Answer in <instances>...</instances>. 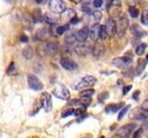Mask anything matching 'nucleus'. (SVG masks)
I'll return each mask as SVG.
<instances>
[{
  "mask_svg": "<svg viewBox=\"0 0 148 138\" xmlns=\"http://www.w3.org/2000/svg\"><path fill=\"white\" fill-rule=\"evenodd\" d=\"M108 14L111 18H119L121 15L122 11V5L120 0H108Z\"/></svg>",
  "mask_w": 148,
  "mask_h": 138,
  "instance_id": "f257e3e1",
  "label": "nucleus"
},
{
  "mask_svg": "<svg viewBox=\"0 0 148 138\" xmlns=\"http://www.w3.org/2000/svg\"><path fill=\"white\" fill-rule=\"evenodd\" d=\"M96 78L92 76H86L82 77L80 81H78L76 84L73 85V89L75 90H81L83 89H86L88 87H92L95 84Z\"/></svg>",
  "mask_w": 148,
  "mask_h": 138,
  "instance_id": "f03ea898",
  "label": "nucleus"
},
{
  "mask_svg": "<svg viewBox=\"0 0 148 138\" xmlns=\"http://www.w3.org/2000/svg\"><path fill=\"white\" fill-rule=\"evenodd\" d=\"M116 24H117V32H116L117 35L119 37L124 36L125 32H126L127 29L129 28V20L126 15L125 14H121L119 17V20L116 22Z\"/></svg>",
  "mask_w": 148,
  "mask_h": 138,
  "instance_id": "7ed1b4c3",
  "label": "nucleus"
},
{
  "mask_svg": "<svg viewBox=\"0 0 148 138\" xmlns=\"http://www.w3.org/2000/svg\"><path fill=\"white\" fill-rule=\"evenodd\" d=\"M53 94L56 98L63 100H68L69 99V96H71L67 87L63 84H58L56 87L53 89Z\"/></svg>",
  "mask_w": 148,
  "mask_h": 138,
  "instance_id": "20e7f679",
  "label": "nucleus"
},
{
  "mask_svg": "<svg viewBox=\"0 0 148 138\" xmlns=\"http://www.w3.org/2000/svg\"><path fill=\"white\" fill-rule=\"evenodd\" d=\"M48 7L54 14H61L66 9V4L63 0H49Z\"/></svg>",
  "mask_w": 148,
  "mask_h": 138,
  "instance_id": "39448f33",
  "label": "nucleus"
},
{
  "mask_svg": "<svg viewBox=\"0 0 148 138\" xmlns=\"http://www.w3.org/2000/svg\"><path fill=\"white\" fill-rule=\"evenodd\" d=\"M135 127H136V124H134V123L125 124V125L121 126L117 131L116 135L120 137V138H127L131 135V133H132V131L134 130V129H135Z\"/></svg>",
  "mask_w": 148,
  "mask_h": 138,
  "instance_id": "423d86ee",
  "label": "nucleus"
},
{
  "mask_svg": "<svg viewBox=\"0 0 148 138\" xmlns=\"http://www.w3.org/2000/svg\"><path fill=\"white\" fill-rule=\"evenodd\" d=\"M28 84L32 89L35 91H41L44 89V85L41 80L35 75H32V74L28 76Z\"/></svg>",
  "mask_w": 148,
  "mask_h": 138,
  "instance_id": "0eeeda50",
  "label": "nucleus"
},
{
  "mask_svg": "<svg viewBox=\"0 0 148 138\" xmlns=\"http://www.w3.org/2000/svg\"><path fill=\"white\" fill-rule=\"evenodd\" d=\"M41 48H43V51L45 54L54 55L58 53V51L59 49V45L57 41H48V43H45L42 45Z\"/></svg>",
  "mask_w": 148,
  "mask_h": 138,
  "instance_id": "6e6552de",
  "label": "nucleus"
},
{
  "mask_svg": "<svg viewBox=\"0 0 148 138\" xmlns=\"http://www.w3.org/2000/svg\"><path fill=\"white\" fill-rule=\"evenodd\" d=\"M113 64L118 68L124 69L130 66L132 63V58L127 57V56H122V57H118L113 60Z\"/></svg>",
  "mask_w": 148,
  "mask_h": 138,
  "instance_id": "1a4fd4ad",
  "label": "nucleus"
},
{
  "mask_svg": "<svg viewBox=\"0 0 148 138\" xmlns=\"http://www.w3.org/2000/svg\"><path fill=\"white\" fill-rule=\"evenodd\" d=\"M41 103L42 107L45 112H50L52 110V97L47 92H44L41 96Z\"/></svg>",
  "mask_w": 148,
  "mask_h": 138,
  "instance_id": "9d476101",
  "label": "nucleus"
},
{
  "mask_svg": "<svg viewBox=\"0 0 148 138\" xmlns=\"http://www.w3.org/2000/svg\"><path fill=\"white\" fill-rule=\"evenodd\" d=\"M74 18H76V11L72 8H66L60 14V20L62 22H71Z\"/></svg>",
  "mask_w": 148,
  "mask_h": 138,
  "instance_id": "9b49d317",
  "label": "nucleus"
},
{
  "mask_svg": "<svg viewBox=\"0 0 148 138\" xmlns=\"http://www.w3.org/2000/svg\"><path fill=\"white\" fill-rule=\"evenodd\" d=\"M106 31L108 37H113L116 32H117V24H116V21L114 20V18H109L108 21L106 23Z\"/></svg>",
  "mask_w": 148,
  "mask_h": 138,
  "instance_id": "f8f14e48",
  "label": "nucleus"
},
{
  "mask_svg": "<svg viewBox=\"0 0 148 138\" xmlns=\"http://www.w3.org/2000/svg\"><path fill=\"white\" fill-rule=\"evenodd\" d=\"M60 64H61V66L64 69H66L68 71H74L77 68L76 62H74L71 58L63 57L61 60H60Z\"/></svg>",
  "mask_w": 148,
  "mask_h": 138,
  "instance_id": "ddd939ff",
  "label": "nucleus"
},
{
  "mask_svg": "<svg viewBox=\"0 0 148 138\" xmlns=\"http://www.w3.org/2000/svg\"><path fill=\"white\" fill-rule=\"evenodd\" d=\"M88 37H89V28L87 26L82 27L80 30L76 32V41H78L81 43H84Z\"/></svg>",
  "mask_w": 148,
  "mask_h": 138,
  "instance_id": "4468645a",
  "label": "nucleus"
},
{
  "mask_svg": "<svg viewBox=\"0 0 148 138\" xmlns=\"http://www.w3.org/2000/svg\"><path fill=\"white\" fill-rule=\"evenodd\" d=\"M92 55H94L95 57H96V58L101 57L105 53V46H104L103 43L97 40L94 45V48H92Z\"/></svg>",
  "mask_w": 148,
  "mask_h": 138,
  "instance_id": "2eb2a0df",
  "label": "nucleus"
},
{
  "mask_svg": "<svg viewBox=\"0 0 148 138\" xmlns=\"http://www.w3.org/2000/svg\"><path fill=\"white\" fill-rule=\"evenodd\" d=\"M74 51H75V53L79 55V56H86V55L91 52V48L89 45L84 44V43H81L76 46Z\"/></svg>",
  "mask_w": 148,
  "mask_h": 138,
  "instance_id": "dca6fc26",
  "label": "nucleus"
},
{
  "mask_svg": "<svg viewBox=\"0 0 148 138\" xmlns=\"http://www.w3.org/2000/svg\"><path fill=\"white\" fill-rule=\"evenodd\" d=\"M92 102L91 97H82L80 99H73L71 100L69 104L71 105H79L81 107H88Z\"/></svg>",
  "mask_w": 148,
  "mask_h": 138,
  "instance_id": "f3484780",
  "label": "nucleus"
},
{
  "mask_svg": "<svg viewBox=\"0 0 148 138\" xmlns=\"http://www.w3.org/2000/svg\"><path fill=\"white\" fill-rule=\"evenodd\" d=\"M100 24L99 23H95V24H92L91 28L89 29V37L92 40L96 41L99 39V30H100Z\"/></svg>",
  "mask_w": 148,
  "mask_h": 138,
  "instance_id": "a211bd4d",
  "label": "nucleus"
},
{
  "mask_svg": "<svg viewBox=\"0 0 148 138\" xmlns=\"http://www.w3.org/2000/svg\"><path fill=\"white\" fill-rule=\"evenodd\" d=\"M130 30H131V33L136 38H142L146 34V31L143 30L138 24H132L130 27Z\"/></svg>",
  "mask_w": 148,
  "mask_h": 138,
  "instance_id": "6ab92c4d",
  "label": "nucleus"
},
{
  "mask_svg": "<svg viewBox=\"0 0 148 138\" xmlns=\"http://www.w3.org/2000/svg\"><path fill=\"white\" fill-rule=\"evenodd\" d=\"M50 35L51 33H50L49 29H47V28H43V29L39 30L36 32V39L41 41H45L49 38Z\"/></svg>",
  "mask_w": 148,
  "mask_h": 138,
  "instance_id": "aec40b11",
  "label": "nucleus"
},
{
  "mask_svg": "<svg viewBox=\"0 0 148 138\" xmlns=\"http://www.w3.org/2000/svg\"><path fill=\"white\" fill-rule=\"evenodd\" d=\"M32 17L34 22H41L44 20L43 15H42V11L39 7H36L34 9V11L32 13Z\"/></svg>",
  "mask_w": 148,
  "mask_h": 138,
  "instance_id": "412c9836",
  "label": "nucleus"
},
{
  "mask_svg": "<svg viewBox=\"0 0 148 138\" xmlns=\"http://www.w3.org/2000/svg\"><path fill=\"white\" fill-rule=\"evenodd\" d=\"M22 55L26 59H32L34 55V50L32 49V46H26L22 51Z\"/></svg>",
  "mask_w": 148,
  "mask_h": 138,
  "instance_id": "4be33fe9",
  "label": "nucleus"
},
{
  "mask_svg": "<svg viewBox=\"0 0 148 138\" xmlns=\"http://www.w3.org/2000/svg\"><path fill=\"white\" fill-rule=\"evenodd\" d=\"M124 103H119V104H109L106 107V112H118L119 109L123 107Z\"/></svg>",
  "mask_w": 148,
  "mask_h": 138,
  "instance_id": "5701e85b",
  "label": "nucleus"
},
{
  "mask_svg": "<svg viewBox=\"0 0 148 138\" xmlns=\"http://www.w3.org/2000/svg\"><path fill=\"white\" fill-rule=\"evenodd\" d=\"M43 18H44V20L49 25H54L58 22L57 18H56L52 14H50V13H45L43 16Z\"/></svg>",
  "mask_w": 148,
  "mask_h": 138,
  "instance_id": "b1692460",
  "label": "nucleus"
},
{
  "mask_svg": "<svg viewBox=\"0 0 148 138\" xmlns=\"http://www.w3.org/2000/svg\"><path fill=\"white\" fill-rule=\"evenodd\" d=\"M7 74L8 76H14L17 74V67L14 62H11L10 64H9V66L8 67V70H7Z\"/></svg>",
  "mask_w": 148,
  "mask_h": 138,
  "instance_id": "393cba45",
  "label": "nucleus"
},
{
  "mask_svg": "<svg viewBox=\"0 0 148 138\" xmlns=\"http://www.w3.org/2000/svg\"><path fill=\"white\" fill-rule=\"evenodd\" d=\"M65 41L67 44H72L76 41V33H69L65 37Z\"/></svg>",
  "mask_w": 148,
  "mask_h": 138,
  "instance_id": "a878e982",
  "label": "nucleus"
},
{
  "mask_svg": "<svg viewBox=\"0 0 148 138\" xmlns=\"http://www.w3.org/2000/svg\"><path fill=\"white\" fill-rule=\"evenodd\" d=\"M61 53L62 54L65 56V58H68L67 56L68 55H71V46H69V44H65L63 45L62 47H61Z\"/></svg>",
  "mask_w": 148,
  "mask_h": 138,
  "instance_id": "bb28decb",
  "label": "nucleus"
},
{
  "mask_svg": "<svg viewBox=\"0 0 148 138\" xmlns=\"http://www.w3.org/2000/svg\"><path fill=\"white\" fill-rule=\"evenodd\" d=\"M95 93V90L94 89H85L80 92L81 97H91Z\"/></svg>",
  "mask_w": 148,
  "mask_h": 138,
  "instance_id": "cd10ccee",
  "label": "nucleus"
},
{
  "mask_svg": "<svg viewBox=\"0 0 148 138\" xmlns=\"http://www.w3.org/2000/svg\"><path fill=\"white\" fill-rule=\"evenodd\" d=\"M129 13H130V15H131L132 18H135L139 16V9L136 7L132 6V7H129Z\"/></svg>",
  "mask_w": 148,
  "mask_h": 138,
  "instance_id": "c85d7f7f",
  "label": "nucleus"
},
{
  "mask_svg": "<svg viewBox=\"0 0 148 138\" xmlns=\"http://www.w3.org/2000/svg\"><path fill=\"white\" fill-rule=\"evenodd\" d=\"M69 24H65V25L58 27L57 30H56V31H57V34L58 35H62V34H64L65 32H66L69 30Z\"/></svg>",
  "mask_w": 148,
  "mask_h": 138,
  "instance_id": "c756f323",
  "label": "nucleus"
},
{
  "mask_svg": "<svg viewBox=\"0 0 148 138\" xmlns=\"http://www.w3.org/2000/svg\"><path fill=\"white\" fill-rule=\"evenodd\" d=\"M146 48H147V44L146 43H141L140 45L137 46V48H136V53L141 56V55H143V53H145V51Z\"/></svg>",
  "mask_w": 148,
  "mask_h": 138,
  "instance_id": "7c9ffc66",
  "label": "nucleus"
},
{
  "mask_svg": "<svg viewBox=\"0 0 148 138\" xmlns=\"http://www.w3.org/2000/svg\"><path fill=\"white\" fill-rule=\"evenodd\" d=\"M145 66H146L145 60H140V61H139L138 66H137V74L138 75H140V74L143 71V69L145 68Z\"/></svg>",
  "mask_w": 148,
  "mask_h": 138,
  "instance_id": "2f4dec72",
  "label": "nucleus"
},
{
  "mask_svg": "<svg viewBox=\"0 0 148 138\" xmlns=\"http://www.w3.org/2000/svg\"><path fill=\"white\" fill-rule=\"evenodd\" d=\"M108 37L106 31V27L105 25H101L100 26V30H99V40H105Z\"/></svg>",
  "mask_w": 148,
  "mask_h": 138,
  "instance_id": "473e14b6",
  "label": "nucleus"
},
{
  "mask_svg": "<svg viewBox=\"0 0 148 138\" xmlns=\"http://www.w3.org/2000/svg\"><path fill=\"white\" fill-rule=\"evenodd\" d=\"M74 109H72V108H69V109H67V110H65L64 112H62V118H67V117H69V116H71V115H72V114H74Z\"/></svg>",
  "mask_w": 148,
  "mask_h": 138,
  "instance_id": "72a5a7b5",
  "label": "nucleus"
},
{
  "mask_svg": "<svg viewBox=\"0 0 148 138\" xmlns=\"http://www.w3.org/2000/svg\"><path fill=\"white\" fill-rule=\"evenodd\" d=\"M130 107L131 106L130 105H127V106H125L124 108H122V110H121V112H119V117H118V119H119V121H120L124 116H125V114L127 113V112L129 110V109H130Z\"/></svg>",
  "mask_w": 148,
  "mask_h": 138,
  "instance_id": "f704fd0d",
  "label": "nucleus"
},
{
  "mask_svg": "<svg viewBox=\"0 0 148 138\" xmlns=\"http://www.w3.org/2000/svg\"><path fill=\"white\" fill-rule=\"evenodd\" d=\"M92 17H94L95 20L96 22H98L99 20H102V17H103V15H102V12H101V11H99V10H95V11L92 12Z\"/></svg>",
  "mask_w": 148,
  "mask_h": 138,
  "instance_id": "c9c22d12",
  "label": "nucleus"
},
{
  "mask_svg": "<svg viewBox=\"0 0 148 138\" xmlns=\"http://www.w3.org/2000/svg\"><path fill=\"white\" fill-rule=\"evenodd\" d=\"M86 112V108L85 107H80L74 110V115L75 116H82V115Z\"/></svg>",
  "mask_w": 148,
  "mask_h": 138,
  "instance_id": "e433bc0d",
  "label": "nucleus"
},
{
  "mask_svg": "<svg viewBox=\"0 0 148 138\" xmlns=\"http://www.w3.org/2000/svg\"><path fill=\"white\" fill-rule=\"evenodd\" d=\"M142 135H143V129L139 128L137 131L134 132L132 138H142Z\"/></svg>",
  "mask_w": 148,
  "mask_h": 138,
  "instance_id": "4c0bfd02",
  "label": "nucleus"
},
{
  "mask_svg": "<svg viewBox=\"0 0 148 138\" xmlns=\"http://www.w3.org/2000/svg\"><path fill=\"white\" fill-rule=\"evenodd\" d=\"M102 4H103V0H94V2H92V5H94V7L98 8L102 6Z\"/></svg>",
  "mask_w": 148,
  "mask_h": 138,
  "instance_id": "58836bf2",
  "label": "nucleus"
},
{
  "mask_svg": "<svg viewBox=\"0 0 148 138\" xmlns=\"http://www.w3.org/2000/svg\"><path fill=\"white\" fill-rule=\"evenodd\" d=\"M132 85L131 86H126V87H123V89H122V93H123V95H127V93L132 89Z\"/></svg>",
  "mask_w": 148,
  "mask_h": 138,
  "instance_id": "ea45409f",
  "label": "nucleus"
},
{
  "mask_svg": "<svg viewBox=\"0 0 148 138\" xmlns=\"http://www.w3.org/2000/svg\"><path fill=\"white\" fill-rule=\"evenodd\" d=\"M20 41H21V43H28V41H29V39H28V37L24 34H22L21 35L20 37Z\"/></svg>",
  "mask_w": 148,
  "mask_h": 138,
  "instance_id": "a19ab883",
  "label": "nucleus"
},
{
  "mask_svg": "<svg viewBox=\"0 0 148 138\" xmlns=\"http://www.w3.org/2000/svg\"><path fill=\"white\" fill-rule=\"evenodd\" d=\"M82 11L84 12V13H87V14H91V9H90V7L87 6V5H84V6H82Z\"/></svg>",
  "mask_w": 148,
  "mask_h": 138,
  "instance_id": "79ce46f5",
  "label": "nucleus"
},
{
  "mask_svg": "<svg viewBox=\"0 0 148 138\" xmlns=\"http://www.w3.org/2000/svg\"><path fill=\"white\" fill-rule=\"evenodd\" d=\"M108 92H104V93H102L101 95L98 96V99H99V100H104V99H106V98H108Z\"/></svg>",
  "mask_w": 148,
  "mask_h": 138,
  "instance_id": "37998d69",
  "label": "nucleus"
},
{
  "mask_svg": "<svg viewBox=\"0 0 148 138\" xmlns=\"http://www.w3.org/2000/svg\"><path fill=\"white\" fill-rule=\"evenodd\" d=\"M142 116L143 118L148 119V110H142Z\"/></svg>",
  "mask_w": 148,
  "mask_h": 138,
  "instance_id": "c03bdc74",
  "label": "nucleus"
},
{
  "mask_svg": "<svg viewBox=\"0 0 148 138\" xmlns=\"http://www.w3.org/2000/svg\"><path fill=\"white\" fill-rule=\"evenodd\" d=\"M79 21H80V20H79V18L76 17V18H74L73 20L71 21V24H77V23H78Z\"/></svg>",
  "mask_w": 148,
  "mask_h": 138,
  "instance_id": "a18cd8bd",
  "label": "nucleus"
},
{
  "mask_svg": "<svg viewBox=\"0 0 148 138\" xmlns=\"http://www.w3.org/2000/svg\"><path fill=\"white\" fill-rule=\"evenodd\" d=\"M139 93H140V91H136L135 93H134V95H133V99H137V95L139 96Z\"/></svg>",
  "mask_w": 148,
  "mask_h": 138,
  "instance_id": "49530a36",
  "label": "nucleus"
},
{
  "mask_svg": "<svg viewBox=\"0 0 148 138\" xmlns=\"http://www.w3.org/2000/svg\"><path fill=\"white\" fill-rule=\"evenodd\" d=\"M34 1H35L37 4H41V3H43V2H44V0H34Z\"/></svg>",
  "mask_w": 148,
  "mask_h": 138,
  "instance_id": "de8ad7c7",
  "label": "nucleus"
},
{
  "mask_svg": "<svg viewBox=\"0 0 148 138\" xmlns=\"http://www.w3.org/2000/svg\"><path fill=\"white\" fill-rule=\"evenodd\" d=\"M72 2H74V3H80V2H82V0H71Z\"/></svg>",
  "mask_w": 148,
  "mask_h": 138,
  "instance_id": "09e8293b",
  "label": "nucleus"
},
{
  "mask_svg": "<svg viewBox=\"0 0 148 138\" xmlns=\"http://www.w3.org/2000/svg\"><path fill=\"white\" fill-rule=\"evenodd\" d=\"M5 1H7V2H9V1H11V0H5Z\"/></svg>",
  "mask_w": 148,
  "mask_h": 138,
  "instance_id": "8fccbe9b",
  "label": "nucleus"
},
{
  "mask_svg": "<svg viewBox=\"0 0 148 138\" xmlns=\"http://www.w3.org/2000/svg\"><path fill=\"white\" fill-rule=\"evenodd\" d=\"M147 20H148V10H147Z\"/></svg>",
  "mask_w": 148,
  "mask_h": 138,
  "instance_id": "3c124183",
  "label": "nucleus"
},
{
  "mask_svg": "<svg viewBox=\"0 0 148 138\" xmlns=\"http://www.w3.org/2000/svg\"><path fill=\"white\" fill-rule=\"evenodd\" d=\"M100 138H105V136H101Z\"/></svg>",
  "mask_w": 148,
  "mask_h": 138,
  "instance_id": "603ef678",
  "label": "nucleus"
},
{
  "mask_svg": "<svg viewBox=\"0 0 148 138\" xmlns=\"http://www.w3.org/2000/svg\"><path fill=\"white\" fill-rule=\"evenodd\" d=\"M147 60H148V54H147Z\"/></svg>",
  "mask_w": 148,
  "mask_h": 138,
  "instance_id": "864d4df0",
  "label": "nucleus"
}]
</instances>
